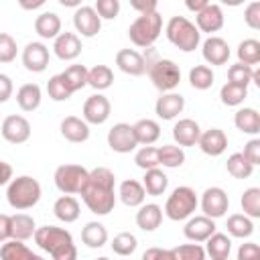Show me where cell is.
Returning a JSON list of instances; mask_svg holds the SVG:
<instances>
[{
	"label": "cell",
	"instance_id": "cell-1",
	"mask_svg": "<svg viewBox=\"0 0 260 260\" xmlns=\"http://www.w3.org/2000/svg\"><path fill=\"white\" fill-rule=\"evenodd\" d=\"M114 185H116V177L110 169L98 167V169L89 171L87 185L81 191V199L91 213L108 215L114 209V205H116Z\"/></svg>",
	"mask_w": 260,
	"mask_h": 260
},
{
	"label": "cell",
	"instance_id": "cell-2",
	"mask_svg": "<svg viewBox=\"0 0 260 260\" xmlns=\"http://www.w3.org/2000/svg\"><path fill=\"white\" fill-rule=\"evenodd\" d=\"M35 242L41 250L49 252L53 260H77V248L67 230L57 225H43L35 232Z\"/></svg>",
	"mask_w": 260,
	"mask_h": 260
},
{
	"label": "cell",
	"instance_id": "cell-3",
	"mask_svg": "<svg viewBox=\"0 0 260 260\" xmlns=\"http://www.w3.org/2000/svg\"><path fill=\"white\" fill-rule=\"evenodd\" d=\"M6 199H8L10 207H14V209H20V211L30 209L41 199V183L28 175L16 177L8 183Z\"/></svg>",
	"mask_w": 260,
	"mask_h": 260
},
{
	"label": "cell",
	"instance_id": "cell-4",
	"mask_svg": "<svg viewBox=\"0 0 260 260\" xmlns=\"http://www.w3.org/2000/svg\"><path fill=\"white\" fill-rule=\"evenodd\" d=\"M160 30H162V16L158 12H150V14H140L128 26V37L136 47L150 49L154 41L160 37Z\"/></svg>",
	"mask_w": 260,
	"mask_h": 260
},
{
	"label": "cell",
	"instance_id": "cell-5",
	"mask_svg": "<svg viewBox=\"0 0 260 260\" xmlns=\"http://www.w3.org/2000/svg\"><path fill=\"white\" fill-rule=\"evenodd\" d=\"M165 30H167V39L183 53L195 51L199 45V39H201V32L197 30V26L185 16H173L167 22Z\"/></svg>",
	"mask_w": 260,
	"mask_h": 260
},
{
	"label": "cell",
	"instance_id": "cell-6",
	"mask_svg": "<svg viewBox=\"0 0 260 260\" xmlns=\"http://www.w3.org/2000/svg\"><path fill=\"white\" fill-rule=\"evenodd\" d=\"M195 209H197V195L187 185L173 189V193L169 195V199L165 203V213L173 221H183V219L191 217Z\"/></svg>",
	"mask_w": 260,
	"mask_h": 260
},
{
	"label": "cell",
	"instance_id": "cell-7",
	"mask_svg": "<svg viewBox=\"0 0 260 260\" xmlns=\"http://www.w3.org/2000/svg\"><path fill=\"white\" fill-rule=\"evenodd\" d=\"M87 177H89V171L81 165H61L57 167L55 171V185L61 193L65 195H71V193H81L83 187L87 185Z\"/></svg>",
	"mask_w": 260,
	"mask_h": 260
},
{
	"label": "cell",
	"instance_id": "cell-8",
	"mask_svg": "<svg viewBox=\"0 0 260 260\" xmlns=\"http://www.w3.org/2000/svg\"><path fill=\"white\" fill-rule=\"evenodd\" d=\"M146 71H148L150 81L154 83V87L160 89V91H171L181 81V69L171 59H160L158 57L154 63H150L146 67Z\"/></svg>",
	"mask_w": 260,
	"mask_h": 260
},
{
	"label": "cell",
	"instance_id": "cell-9",
	"mask_svg": "<svg viewBox=\"0 0 260 260\" xmlns=\"http://www.w3.org/2000/svg\"><path fill=\"white\" fill-rule=\"evenodd\" d=\"M0 132H2V138L10 144H22L30 138V124L24 116H18V114H10L4 118L2 126H0Z\"/></svg>",
	"mask_w": 260,
	"mask_h": 260
},
{
	"label": "cell",
	"instance_id": "cell-10",
	"mask_svg": "<svg viewBox=\"0 0 260 260\" xmlns=\"http://www.w3.org/2000/svg\"><path fill=\"white\" fill-rule=\"evenodd\" d=\"M108 146L114 150V152H132L138 142H136V136H134V130L130 124L126 122H120V124H114L108 132Z\"/></svg>",
	"mask_w": 260,
	"mask_h": 260
},
{
	"label": "cell",
	"instance_id": "cell-11",
	"mask_svg": "<svg viewBox=\"0 0 260 260\" xmlns=\"http://www.w3.org/2000/svg\"><path fill=\"white\" fill-rule=\"evenodd\" d=\"M228 207H230V199H228V193L221 187H209V189L203 191L201 209H203L205 217H209V219L221 217V215H225Z\"/></svg>",
	"mask_w": 260,
	"mask_h": 260
},
{
	"label": "cell",
	"instance_id": "cell-12",
	"mask_svg": "<svg viewBox=\"0 0 260 260\" xmlns=\"http://www.w3.org/2000/svg\"><path fill=\"white\" fill-rule=\"evenodd\" d=\"M73 24L81 37H95L102 28V18L93 10V6H79L73 12Z\"/></svg>",
	"mask_w": 260,
	"mask_h": 260
},
{
	"label": "cell",
	"instance_id": "cell-13",
	"mask_svg": "<svg viewBox=\"0 0 260 260\" xmlns=\"http://www.w3.org/2000/svg\"><path fill=\"white\" fill-rule=\"evenodd\" d=\"M110 110H112V106H110L108 98L102 93H93L83 104V120L87 124H104L110 118Z\"/></svg>",
	"mask_w": 260,
	"mask_h": 260
},
{
	"label": "cell",
	"instance_id": "cell-14",
	"mask_svg": "<svg viewBox=\"0 0 260 260\" xmlns=\"http://www.w3.org/2000/svg\"><path fill=\"white\" fill-rule=\"evenodd\" d=\"M22 65L32 73L45 71L49 65V49L43 43H28L22 49Z\"/></svg>",
	"mask_w": 260,
	"mask_h": 260
},
{
	"label": "cell",
	"instance_id": "cell-15",
	"mask_svg": "<svg viewBox=\"0 0 260 260\" xmlns=\"http://www.w3.org/2000/svg\"><path fill=\"white\" fill-rule=\"evenodd\" d=\"M199 148L209 154V156H219L225 148H228V136L223 134V130L219 128H209L205 132L199 134V140H197Z\"/></svg>",
	"mask_w": 260,
	"mask_h": 260
},
{
	"label": "cell",
	"instance_id": "cell-16",
	"mask_svg": "<svg viewBox=\"0 0 260 260\" xmlns=\"http://www.w3.org/2000/svg\"><path fill=\"white\" fill-rule=\"evenodd\" d=\"M183 234L191 242H205L211 234H215V223L205 215H195L185 223Z\"/></svg>",
	"mask_w": 260,
	"mask_h": 260
},
{
	"label": "cell",
	"instance_id": "cell-17",
	"mask_svg": "<svg viewBox=\"0 0 260 260\" xmlns=\"http://www.w3.org/2000/svg\"><path fill=\"white\" fill-rule=\"evenodd\" d=\"M197 20V30L201 32H217L223 26V12L217 4L207 2V6L195 14Z\"/></svg>",
	"mask_w": 260,
	"mask_h": 260
},
{
	"label": "cell",
	"instance_id": "cell-18",
	"mask_svg": "<svg viewBox=\"0 0 260 260\" xmlns=\"http://www.w3.org/2000/svg\"><path fill=\"white\" fill-rule=\"evenodd\" d=\"M183 108H185V98H183L181 93H173V91L162 93V95L156 100V104H154V112H156V116L162 118V120H173V118H177V116L183 112Z\"/></svg>",
	"mask_w": 260,
	"mask_h": 260
},
{
	"label": "cell",
	"instance_id": "cell-19",
	"mask_svg": "<svg viewBox=\"0 0 260 260\" xmlns=\"http://www.w3.org/2000/svg\"><path fill=\"white\" fill-rule=\"evenodd\" d=\"M53 51H55V55H57L59 59L71 61V59L79 57V53H81V41H79V37H77L75 32H67V30H65V32H61V35L55 39Z\"/></svg>",
	"mask_w": 260,
	"mask_h": 260
},
{
	"label": "cell",
	"instance_id": "cell-20",
	"mask_svg": "<svg viewBox=\"0 0 260 260\" xmlns=\"http://www.w3.org/2000/svg\"><path fill=\"white\" fill-rule=\"evenodd\" d=\"M116 65L128 75H142L146 71L144 57L134 49H120L116 53Z\"/></svg>",
	"mask_w": 260,
	"mask_h": 260
},
{
	"label": "cell",
	"instance_id": "cell-21",
	"mask_svg": "<svg viewBox=\"0 0 260 260\" xmlns=\"http://www.w3.org/2000/svg\"><path fill=\"white\" fill-rule=\"evenodd\" d=\"M203 59L209 65H223L230 59V45L221 37H209L203 43Z\"/></svg>",
	"mask_w": 260,
	"mask_h": 260
},
{
	"label": "cell",
	"instance_id": "cell-22",
	"mask_svg": "<svg viewBox=\"0 0 260 260\" xmlns=\"http://www.w3.org/2000/svg\"><path fill=\"white\" fill-rule=\"evenodd\" d=\"M199 124L191 118H183L173 126V138L179 146H193L199 140Z\"/></svg>",
	"mask_w": 260,
	"mask_h": 260
},
{
	"label": "cell",
	"instance_id": "cell-23",
	"mask_svg": "<svg viewBox=\"0 0 260 260\" xmlns=\"http://www.w3.org/2000/svg\"><path fill=\"white\" fill-rule=\"evenodd\" d=\"M61 134L69 142H85L89 138V126L77 116H67L61 122Z\"/></svg>",
	"mask_w": 260,
	"mask_h": 260
},
{
	"label": "cell",
	"instance_id": "cell-24",
	"mask_svg": "<svg viewBox=\"0 0 260 260\" xmlns=\"http://www.w3.org/2000/svg\"><path fill=\"white\" fill-rule=\"evenodd\" d=\"M37 232V225H35V219L26 213H14L10 215V238L12 240H18V242H24L28 238H32Z\"/></svg>",
	"mask_w": 260,
	"mask_h": 260
},
{
	"label": "cell",
	"instance_id": "cell-25",
	"mask_svg": "<svg viewBox=\"0 0 260 260\" xmlns=\"http://www.w3.org/2000/svg\"><path fill=\"white\" fill-rule=\"evenodd\" d=\"M35 30L41 39H57L61 35V18L55 12H43L35 18Z\"/></svg>",
	"mask_w": 260,
	"mask_h": 260
},
{
	"label": "cell",
	"instance_id": "cell-26",
	"mask_svg": "<svg viewBox=\"0 0 260 260\" xmlns=\"http://www.w3.org/2000/svg\"><path fill=\"white\" fill-rule=\"evenodd\" d=\"M120 199L124 205L128 207H136V205H142L144 203V197H146V191L142 187V183L134 181V179H126L120 183V191H118Z\"/></svg>",
	"mask_w": 260,
	"mask_h": 260
},
{
	"label": "cell",
	"instance_id": "cell-27",
	"mask_svg": "<svg viewBox=\"0 0 260 260\" xmlns=\"http://www.w3.org/2000/svg\"><path fill=\"white\" fill-rule=\"evenodd\" d=\"M162 221V209L156 203H146L136 213V225L144 232H154Z\"/></svg>",
	"mask_w": 260,
	"mask_h": 260
},
{
	"label": "cell",
	"instance_id": "cell-28",
	"mask_svg": "<svg viewBox=\"0 0 260 260\" xmlns=\"http://www.w3.org/2000/svg\"><path fill=\"white\" fill-rule=\"evenodd\" d=\"M132 130H134L136 142H138V144H144V146H150V144L156 142L158 136H160V126H158V122H154V120H150V118L138 120V122L132 126Z\"/></svg>",
	"mask_w": 260,
	"mask_h": 260
},
{
	"label": "cell",
	"instance_id": "cell-29",
	"mask_svg": "<svg viewBox=\"0 0 260 260\" xmlns=\"http://www.w3.org/2000/svg\"><path fill=\"white\" fill-rule=\"evenodd\" d=\"M16 104L22 112H32L41 106V87L37 83H24L16 91Z\"/></svg>",
	"mask_w": 260,
	"mask_h": 260
},
{
	"label": "cell",
	"instance_id": "cell-30",
	"mask_svg": "<svg viewBox=\"0 0 260 260\" xmlns=\"http://www.w3.org/2000/svg\"><path fill=\"white\" fill-rule=\"evenodd\" d=\"M234 124L244 134H258L260 132V114L254 108H242L236 112Z\"/></svg>",
	"mask_w": 260,
	"mask_h": 260
},
{
	"label": "cell",
	"instance_id": "cell-31",
	"mask_svg": "<svg viewBox=\"0 0 260 260\" xmlns=\"http://www.w3.org/2000/svg\"><path fill=\"white\" fill-rule=\"evenodd\" d=\"M53 213H55L57 219H61V221H65V223H71V221H75V219L79 217V203H77L75 197L63 195V197H59V199L55 201Z\"/></svg>",
	"mask_w": 260,
	"mask_h": 260
},
{
	"label": "cell",
	"instance_id": "cell-32",
	"mask_svg": "<svg viewBox=\"0 0 260 260\" xmlns=\"http://www.w3.org/2000/svg\"><path fill=\"white\" fill-rule=\"evenodd\" d=\"M207 246H205V254L211 256V260H228L230 256V250H232V240L225 236V234H211L207 240Z\"/></svg>",
	"mask_w": 260,
	"mask_h": 260
},
{
	"label": "cell",
	"instance_id": "cell-33",
	"mask_svg": "<svg viewBox=\"0 0 260 260\" xmlns=\"http://www.w3.org/2000/svg\"><path fill=\"white\" fill-rule=\"evenodd\" d=\"M0 258L2 260H45L41 258L39 254H32L22 242L18 240H10V242H4L2 248H0Z\"/></svg>",
	"mask_w": 260,
	"mask_h": 260
},
{
	"label": "cell",
	"instance_id": "cell-34",
	"mask_svg": "<svg viewBox=\"0 0 260 260\" xmlns=\"http://www.w3.org/2000/svg\"><path fill=\"white\" fill-rule=\"evenodd\" d=\"M142 179H144V181H142V187H144V191H146L148 195L158 197V195H162V193L167 191L169 179H167V175H165L158 167H156V169H148Z\"/></svg>",
	"mask_w": 260,
	"mask_h": 260
},
{
	"label": "cell",
	"instance_id": "cell-35",
	"mask_svg": "<svg viewBox=\"0 0 260 260\" xmlns=\"http://www.w3.org/2000/svg\"><path fill=\"white\" fill-rule=\"evenodd\" d=\"M81 242L89 248H102L108 242V230L100 221H89L81 230Z\"/></svg>",
	"mask_w": 260,
	"mask_h": 260
},
{
	"label": "cell",
	"instance_id": "cell-36",
	"mask_svg": "<svg viewBox=\"0 0 260 260\" xmlns=\"http://www.w3.org/2000/svg\"><path fill=\"white\" fill-rule=\"evenodd\" d=\"M114 81V73L108 65H95L91 69H87V85H91L93 89H108Z\"/></svg>",
	"mask_w": 260,
	"mask_h": 260
},
{
	"label": "cell",
	"instance_id": "cell-37",
	"mask_svg": "<svg viewBox=\"0 0 260 260\" xmlns=\"http://www.w3.org/2000/svg\"><path fill=\"white\" fill-rule=\"evenodd\" d=\"M238 63L242 65H256L260 63V43L256 39H244L240 45H238Z\"/></svg>",
	"mask_w": 260,
	"mask_h": 260
},
{
	"label": "cell",
	"instance_id": "cell-38",
	"mask_svg": "<svg viewBox=\"0 0 260 260\" xmlns=\"http://www.w3.org/2000/svg\"><path fill=\"white\" fill-rule=\"evenodd\" d=\"M61 77L67 83V87L71 89V93H75V91H79L81 87L87 85V69L83 65H69L61 73Z\"/></svg>",
	"mask_w": 260,
	"mask_h": 260
},
{
	"label": "cell",
	"instance_id": "cell-39",
	"mask_svg": "<svg viewBox=\"0 0 260 260\" xmlns=\"http://www.w3.org/2000/svg\"><path fill=\"white\" fill-rule=\"evenodd\" d=\"M185 162V152L181 146L175 144H162L158 148V165L167 167V169H177Z\"/></svg>",
	"mask_w": 260,
	"mask_h": 260
},
{
	"label": "cell",
	"instance_id": "cell-40",
	"mask_svg": "<svg viewBox=\"0 0 260 260\" xmlns=\"http://www.w3.org/2000/svg\"><path fill=\"white\" fill-rule=\"evenodd\" d=\"M225 228H228L230 236H234V238H248V236H252V232H254V223H252L250 217L244 215V213H234V215H230Z\"/></svg>",
	"mask_w": 260,
	"mask_h": 260
},
{
	"label": "cell",
	"instance_id": "cell-41",
	"mask_svg": "<svg viewBox=\"0 0 260 260\" xmlns=\"http://www.w3.org/2000/svg\"><path fill=\"white\" fill-rule=\"evenodd\" d=\"M225 169H228V173H230L234 179H248V177L252 175V171H254V167L248 162V158H246L242 152H234V154L228 158Z\"/></svg>",
	"mask_w": 260,
	"mask_h": 260
},
{
	"label": "cell",
	"instance_id": "cell-42",
	"mask_svg": "<svg viewBox=\"0 0 260 260\" xmlns=\"http://www.w3.org/2000/svg\"><path fill=\"white\" fill-rule=\"evenodd\" d=\"M213 79H215V75H213L211 67H207V65H195L189 71V83L195 89H209L213 85Z\"/></svg>",
	"mask_w": 260,
	"mask_h": 260
},
{
	"label": "cell",
	"instance_id": "cell-43",
	"mask_svg": "<svg viewBox=\"0 0 260 260\" xmlns=\"http://www.w3.org/2000/svg\"><path fill=\"white\" fill-rule=\"evenodd\" d=\"M219 98H221V104H223V106H240V104L248 98V87L234 85V83L228 81V83L219 89Z\"/></svg>",
	"mask_w": 260,
	"mask_h": 260
},
{
	"label": "cell",
	"instance_id": "cell-44",
	"mask_svg": "<svg viewBox=\"0 0 260 260\" xmlns=\"http://www.w3.org/2000/svg\"><path fill=\"white\" fill-rule=\"evenodd\" d=\"M242 209H244V215H250V217H260V189L258 187H250L242 193Z\"/></svg>",
	"mask_w": 260,
	"mask_h": 260
},
{
	"label": "cell",
	"instance_id": "cell-45",
	"mask_svg": "<svg viewBox=\"0 0 260 260\" xmlns=\"http://www.w3.org/2000/svg\"><path fill=\"white\" fill-rule=\"evenodd\" d=\"M47 93H49V98L55 100V102H65V100L71 98V89H69L67 83L63 81L61 73H59V75H53V77L47 81Z\"/></svg>",
	"mask_w": 260,
	"mask_h": 260
},
{
	"label": "cell",
	"instance_id": "cell-46",
	"mask_svg": "<svg viewBox=\"0 0 260 260\" xmlns=\"http://www.w3.org/2000/svg\"><path fill=\"white\" fill-rule=\"evenodd\" d=\"M138 242H136V236H132L130 232H122L118 234L114 240H112V250L118 254V256H130L134 250H136Z\"/></svg>",
	"mask_w": 260,
	"mask_h": 260
},
{
	"label": "cell",
	"instance_id": "cell-47",
	"mask_svg": "<svg viewBox=\"0 0 260 260\" xmlns=\"http://www.w3.org/2000/svg\"><path fill=\"white\" fill-rule=\"evenodd\" d=\"M134 162H136V167H140L144 171L156 169L158 167V148H154V146H142L134 154Z\"/></svg>",
	"mask_w": 260,
	"mask_h": 260
},
{
	"label": "cell",
	"instance_id": "cell-48",
	"mask_svg": "<svg viewBox=\"0 0 260 260\" xmlns=\"http://www.w3.org/2000/svg\"><path fill=\"white\" fill-rule=\"evenodd\" d=\"M252 73L254 69L248 67V65H242V63H236L228 69V79L230 83L234 85H242V87H248V83L252 81Z\"/></svg>",
	"mask_w": 260,
	"mask_h": 260
},
{
	"label": "cell",
	"instance_id": "cell-49",
	"mask_svg": "<svg viewBox=\"0 0 260 260\" xmlns=\"http://www.w3.org/2000/svg\"><path fill=\"white\" fill-rule=\"evenodd\" d=\"M175 260H205V248L199 244H181L173 248Z\"/></svg>",
	"mask_w": 260,
	"mask_h": 260
},
{
	"label": "cell",
	"instance_id": "cell-50",
	"mask_svg": "<svg viewBox=\"0 0 260 260\" xmlns=\"http://www.w3.org/2000/svg\"><path fill=\"white\" fill-rule=\"evenodd\" d=\"M16 41L8 32H0V63H12L16 59Z\"/></svg>",
	"mask_w": 260,
	"mask_h": 260
},
{
	"label": "cell",
	"instance_id": "cell-51",
	"mask_svg": "<svg viewBox=\"0 0 260 260\" xmlns=\"http://www.w3.org/2000/svg\"><path fill=\"white\" fill-rule=\"evenodd\" d=\"M93 10L98 12L100 18H106V20H112L118 16L120 12V2L118 0H98Z\"/></svg>",
	"mask_w": 260,
	"mask_h": 260
},
{
	"label": "cell",
	"instance_id": "cell-52",
	"mask_svg": "<svg viewBox=\"0 0 260 260\" xmlns=\"http://www.w3.org/2000/svg\"><path fill=\"white\" fill-rule=\"evenodd\" d=\"M244 20H246V24L250 26V28H260V2L256 0V2H250L248 6H246V10H244Z\"/></svg>",
	"mask_w": 260,
	"mask_h": 260
},
{
	"label": "cell",
	"instance_id": "cell-53",
	"mask_svg": "<svg viewBox=\"0 0 260 260\" xmlns=\"http://www.w3.org/2000/svg\"><path fill=\"white\" fill-rule=\"evenodd\" d=\"M246 158H248V162L254 167V165H258L260 162V140L258 138H252L246 146H244V152H242Z\"/></svg>",
	"mask_w": 260,
	"mask_h": 260
},
{
	"label": "cell",
	"instance_id": "cell-54",
	"mask_svg": "<svg viewBox=\"0 0 260 260\" xmlns=\"http://www.w3.org/2000/svg\"><path fill=\"white\" fill-rule=\"evenodd\" d=\"M238 260H260V246L258 244H242L238 250Z\"/></svg>",
	"mask_w": 260,
	"mask_h": 260
},
{
	"label": "cell",
	"instance_id": "cell-55",
	"mask_svg": "<svg viewBox=\"0 0 260 260\" xmlns=\"http://www.w3.org/2000/svg\"><path fill=\"white\" fill-rule=\"evenodd\" d=\"M142 260H175L173 250H165V248H148L142 254Z\"/></svg>",
	"mask_w": 260,
	"mask_h": 260
},
{
	"label": "cell",
	"instance_id": "cell-56",
	"mask_svg": "<svg viewBox=\"0 0 260 260\" xmlns=\"http://www.w3.org/2000/svg\"><path fill=\"white\" fill-rule=\"evenodd\" d=\"M12 95V79L4 73H0V104L8 102V98Z\"/></svg>",
	"mask_w": 260,
	"mask_h": 260
},
{
	"label": "cell",
	"instance_id": "cell-57",
	"mask_svg": "<svg viewBox=\"0 0 260 260\" xmlns=\"http://www.w3.org/2000/svg\"><path fill=\"white\" fill-rule=\"evenodd\" d=\"M130 6H132L134 10H138L140 14L156 12V2H154V0H134V2H130Z\"/></svg>",
	"mask_w": 260,
	"mask_h": 260
},
{
	"label": "cell",
	"instance_id": "cell-58",
	"mask_svg": "<svg viewBox=\"0 0 260 260\" xmlns=\"http://www.w3.org/2000/svg\"><path fill=\"white\" fill-rule=\"evenodd\" d=\"M10 238V215L0 213V242H6Z\"/></svg>",
	"mask_w": 260,
	"mask_h": 260
},
{
	"label": "cell",
	"instance_id": "cell-59",
	"mask_svg": "<svg viewBox=\"0 0 260 260\" xmlns=\"http://www.w3.org/2000/svg\"><path fill=\"white\" fill-rule=\"evenodd\" d=\"M12 179V167L0 158V185H6Z\"/></svg>",
	"mask_w": 260,
	"mask_h": 260
},
{
	"label": "cell",
	"instance_id": "cell-60",
	"mask_svg": "<svg viewBox=\"0 0 260 260\" xmlns=\"http://www.w3.org/2000/svg\"><path fill=\"white\" fill-rule=\"evenodd\" d=\"M185 6L197 14V12H201V10L207 6V0H187V2H185Z\"/></svg>",
	"mask_w": 260,
	"mask_h": 260
},
{
	"label": "cell",
	"instance_id": "cell-61",
	"mask_svg": "<svg viewBox=\"0 0 260 260\" xmlns=\"http://www.w3.org/2000/svg\"><path fill=\"white\" fill-rule=\"evenodd\" d=\"M45 2L43 0H37V2H20V6L24 8V10H32V8H41Z\"/></svg>",
	"mask_w": 260,
	"mask_h": 260
},
{
	"label": "cell",
	"instance_id": "cell-62",
	"mask_svg": "<svg viewBox=\"0 0 260 260\" xmlns=\"http://www.w3.org/2000/svg\"><path fill=\"white\" fill-rule=\"evenodd\" d=\"M61 4L63 6H77L79 8V2H75V0H61Z\"/></svg>",
	"mask_w": 260,
	"mask_h": 260
},
{
	"label": "cell",
	"instance_id": "cell-63",
	"mask_svg": "<svg viewBox=\"0 0 260 260\" xmlns=\"http://www.w3.org/2000/svg\"><path fill=\"white\" fill-rule=\"evenodd\" d=\"M95 260H110V258H106V256H100V258H95Z\"/></svg>",
	"mask_w": 260,
	"mask_h": 260
}]
</instances>
